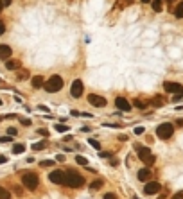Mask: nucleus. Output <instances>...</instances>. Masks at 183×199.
I'll use <instances>...</instances> for the list:
<instances>
[{"label":"nucleus","instance_id":"nucleus-1","mask_svg":"<svg viewBox=\"0 0 183 199\" xmlns=\"http://www.w3.org/2000/svg\"><path fill=\"white\" fill-rule=\"evenodd\" d=\"M67 172V187H72V188H81L84 185V178L77 172V171H65Z\"/></svg>","mask_w":183,"mask_h":199},{"label":"nucleus","instance_id":"nucleus-2","mask_svg":"<svg viewBox=\"0 0 183 199\" xmlns=\"http://www.w3.org/2000/svg\"><path fill=\"white\" fill-rule=\"evenodd\" d=\"M22 183H24V187H27L29 190H36L38 185H40V178L34 172H25L22 176Z\"/></svg>","mask_w":183,"mask_h":199},{"label":"nucleus","instance_id":"nucleus-3","mask_svg":"<svg viewBox=\"0 0 183 199\" xmlns=\"http://www.w3.org/2000/svg\"><path fill=\"white\" fill-rule=\"evenodd\" d=\"M172 133H174V126H172L170 122H164V124H160L156 128V135H158V138H161V140L170 138Z\"/></svg>","mask_w":183,"mask_h":199},{"label":"nucleus","instance_id":"nucleus-4","mask_svg":"<svg viewBox=\"0 0 183 199\" xmlns=\"http://www.w3.org/2000/svg\"><path fill=\"white\" fill-rule=\"evenodd\" d=\"M45 88L49 93H56V92H59L61 88H63V79L59 77V76H52L47 83H45Z\"/></svg>","mask_w":183,"mask_h":199},{"label":"nucleus","instance_id":"nucleus-5","mask_svg":"<svg viewBox=\"0 0 183 199\" xmlns=\"http://www.w3.org/2000/svg\"><path fill=\"white\" fill-rule=\"evenodd\" d=\"M136 151H138V158L142 160L147 167H151L154 162H156V158H154V154L151 153L147 147H140V145H136Z\"/></svg>","mask_w":183,"mask_h":199},{"label":"nucleus","instance_id":"nucleus-6","mask_svg":"<svg viewBox=\"0 0 183 199\" xmlns=\"http://www.w3.org/2000/svg\"><path fill=\"white\" fill-rule=\"evenodd\" d=\"M49 180L56 185H67V172L65 171H52L49 174Z\"/></svg>","mask_w":183,"mask_h":199},{"label":"nucleus","instance_id":"nucleus-7","mask_svg":"<svg viewBox=\"0 0 183 199\" xmlns=\"http://www.w3.org/2000/svg\"><path fill=\"white\" fill-rule=\"evenodd\" d=\"M88 102L92 104V106H95V108H104L106 104H108L104 97H101V95H95V93H90V95H88Z\"/></svg>","mask_w":183,"mask_h":199},{"label":"nucleus","instance_id":"nucleus-8","mask_svg":"<svg viewBox=\"0 0 183 199\" xmlns=\"http://www.w3.org/2000/svg\"><path fill=\"white\" fill-rule=\"evenodd\" d=\"M161 190V185L158 183V181H149L145 187H144V192L147 194V196H154V194H158Z\"/></svg>","mask_w":183,"mask_h":199},{"label":"nucleus","instance_id":"nucleus-9","mask_svg":"<svg viewBox=\"0 0 183 199\" xmlns=\"http://www.w3.org/2000/svg\"><path fill=\"white\" fill-rule=\"evenodd\" d=\"M164 88H165V92H169V93H181L183 92V86L181 85H178V83H170V81H167V83H164Z\"/></svg>","mask_w":183,"mask_h":199},{"label":"nucleus","instance_id":"nucleus-10","mask_svg":"<svg viewBox=\"0 0 183 199\" xmlns=\"http://www.w3.org/2000/svg\"><path fill=\"white\" fill-rule=\"evenodd\" d=\"M72 97H75V99H79L81 95H83V83L79 81V79H75L74 83H72Z\"/></svg>","mask_w":183,"mask_h":199},{"label":"nucleus","instance_id":"nucleus-11","mask_svg":"<svg viewBox=\"0 0 183 199\" xmlns=\"http://www.w3.org/2000/svg\"><path fill=\"white\" fill-rule=\"evenodd\" d=\"M115 104H117V108L120 110V111H129V108H131L129 101L124 99V97H117V99H115Z\"/></svg>","mask_w":183,"mask_h":199},{"label":"nucleus","instance_id":"nucleus-12","mask_svg":"<svg viewBox=\"0 0 183 199\" xmlns=\"http://www.w3.org/2000/svg\"><path fill=\"white\" fill-rule=\"evenodd\" d=\"M11 54H13V50L9 45H0V59H7L11 58Z\"/></svg>","mask_w":183,"mask_h":199},{"label":"nucleus","instance_id":"nucleus-13","mask_svg":"<svg viewBox=\"0 0 183 199\" xmlns=\"http://www.w3.org/2000/svg\"><path fill=\"white\" fill-rule=\"evenodd\" d=\"M151 174H153V172H151L149 167H145V169H140V171H138V180H140V181H147L149 178H151Z\"/></svg>","mask_w":183,"mask_h":199},{"label":"nucleus","instance_id":"nucleus-14","mask_svg":"<svg viewBox=\"0 0 183 199\" xmlns=\"http://www.w3.org/2000/svg\"><path fill=\"white\" fill-rule=\"evenodd\" d=\"M31 83H32V86H34V88H41V86H45V81H43V77H41V76H34Z\"/></svg>","mask_w":183,"mask_h":199},{"label":"nucleus","instance_id":"nucleus-15","mask_svg":"<svg viewBox=\"0 0 183 199\" xmlns=\"http://www.w3.org/2000/svg\"><path fill=\"white\" fill-rule=\"evenodd\" d=\"M174 15H176V18H183V0L176 6V9H174Z\"/></svg>","mask_w":183,"mask_h":199},{"label":"nucleus","instance_id":"nucleus-16","mask_svg":"<svg viewBox=\"0 0 183 199\" xmlns=\"http://www.w3.org/2000/svg\"><path fill=\"white\" fill-rule=\"evenodd\" d=\"M164 104H165V101H164V97H154L153 99V106H156V108H161V106H164Z\"/></svg>","mask_w":183,"mask_h":199},{"label":"nucleus","instance_id":"nucleus-17","mask_svg":"<svg viewBox=\"0 0 183 199\" xmlns=\"http://www.w3.org/2000/svg\"><path fill=\"white\" fill-rule=\"evenodd\" d=\"M24 151H25V145H24V144H16L15 147H13V153H15V154H22Z\"/></svg>","mask_w":183,"mask_h":199},{"label":"nucleus","instance_id":"nucleus-18","mask_svg":"<svg viewBox=\"0 0 183 199\" xmlns=\"http://www.w3.org/2000/svg\"><path fill=\"white\" fill-rule=\"evenodd\" d=\"M0 199H11V192L6 190L4 187H0Z\"/></svg>","mask_w":183,"mask_h":199},{"label":"nucleus","instance_id":"nucleus-19","mask_svg":"<svg viewBox=\"0 0 183 199\" xmlns=\"http://www.w3.org/2000/svg\"><path fill=\"white\" fill-rule=\"evenodd\" d=\"M47 147V142H36V144H32V149L34 151H41V149H45Z\"/></svg>","mask_w":183,"mask_h":199},{"label":"nucleus","instance_id":"nucleus-20","mask_svg":"<svg viewBox=\"0 0 183 199\" xmlns=\"http://www.w3.org/2000/svg\"><path fill=\"white\" fill-rule=\"evenodd\" d=\"M151 4H153V9H154L156 13H158V11H161V0H153Z\"/></svg>","mask_w":183,"mask_h":199},{"label":"nucleus","instance_id":"nucleus-21","mask_svg":"<svg viewBox=\"0 0 183 199\" xmlns=\"http://www.w3.org/2000/svg\"><path fill=\"white\" fill-rule=\"evenodd\" d=\"M56 131H58V133H67L68 128H67L65 124H56Z\"/></svg>","mask_w":183,"mask_h":199},{"label":"nucleus","instance_id":"nucleus-22","mask_svg":"<svg viewBox=\"0 0 183 199\" xmlns=\"http://www.w3.org/2000/svg\"><path fill=\"white\" fill-rule=\"evenodd\" d=\"M6 67H7L9 70H15V68H18L20 65H18L16 61H7V63H6Z\"/></svg>","mask_w":183,"mask_h":199},{"label":"nucleus","instance_id":"nucleus-23","mask_svg":"<svg viewBox=\"0 0 183 199\" xmlns=\"http://www.w3.org/2000/svg\"><path fill=\"white\" fill-rule=\"evenodd\" d=\"M75 160H77L79 165H88V160H86L84 156H81V154H79V156H75Z\"/></svg>","mask_w":183,"mask_h":199},{"label":"nucleus","instance_id":"nucleus-24","mask_svg":"<svg viewBox=\"0 0 183 199\" xmlns=\"http://www.w3.org/2000/svg\"><path fill=\"white\" fill-rule=\"evenodd\" d=\"M133 104H135V106H136V108H140V110H144V108L147 106V104H145L144 101H140V99H136V101H135Z\"/></svg>","mask_w":183,"mask_h":199},{"label":"nucleus","instance_id":"nucleus-25","mask_svg":"<svg viewBox=\"0 0 183 199\" xmlns=\"http://www.w3.org/2000/svg\"><path fill=\"white\" fill-rule=\"evenodd\" d=\"M88 144L92 145V147H93V149H101V144H99V142H97V140H93V138H90V140H88Z\"/></svg>","mask_w":183,"mask_h":199},{"label":"nucleus","instance_id":"nucleus-26","mask_svg":"<svg viewBox=\"0 0 183 199\" xmlns=\"http://www.w3.org/2000/svg\"><path fill=\"white\" fill-rule=\"evenodd\" d=\"M101 187H102V181H101V180H95V181L92 183V188H93V190H99Z\"/></svg>","mask_w":183,"mask_h":199},{"label":"nucleus","instance_id":"nucleus-27","mask_svg":"<svg viewBox=\"0 0 183 199\" xmlns=\"http://www.w3.org/2000/svg\"><path fill=\"white\" fill-rule=\"evenodd\" d=\"M54 163H56V162H54V160H45V162H41L40 165H41V167H52Z\"/></svg>","mask_w":183,"mask_h":199},{"label":"nucleus","instance_id":"nucleus-28","mask_svg":"<svg viewBox=\"0 0 183 199\" xmlns=\"http://www.w3.org/2000/svg\"><path fill=\"white\" fill-rule=\"evenodd\" d=\"M29 77V72H22V74H18V79L20 81H24V79H27Z\"/></svg>","mask_w":183,"mask_h":199},{"label":"nucleus","instance_id":"nucleus-29","mask_svg":"<svg viewBox=\"0 0 183 199\" xmlns=\"http://www.w3.org/2000/svg\"><path fill=\"white\" fill-rule=\"evenodd\" d=\"M144 133V128H142V126H136V128H135V135H142Z\"/></svg>","mask_w":183,"mask_h":199},{"label":"nucleus","instance_id":"nucleus-30","mask_svg":"<svg viewBox=\"0 0 183 199\" xmlns=\"http://www.w3.org/2000/svg\"><path fill=\"white\" fill-rule=\"evenodd\" d=\"M7 133H9V137H15V135H16L18 131H16L15 128H9V129H7Z\"/></svg>","mask_w":183,"mask_h":199},{"label":"nucleus","instance_id":"nucleus-31","mask_svg":"<svg viewBox=\"0 0 183 199\" xmlns=\"http://www.w3.org/2000/svg\"><path fill=\"white\" fill-rule=\"evenodd\" d=\"M4 33H6V24L0 20V34H4Z\"/></svg>","mask_w":183,"mask_h":199},{"label":"nucleus","instance_id":"nucleus-32","mask_svg":"<svg viewBox=\"0 0 183 199\" xmlns=\"http://www.w3.org/2000/svg\"><path fill=\"white\" fill-rule=\"evenodd\" d=\"M104 199H117V196L110 192V194H106V196H104Z\"/></svg>","mask_w":183,"mask_h":199},{"label":"nucleus","instance_id":"nucleus-33","mask_svg":"<svg viewBox=\"0 0 183 199\" xmlns=\"http://www.w3.org/2000/svg\"><path fill=\"white\" fill-rule=\"evenodd\" d=\"M170 199H183V192H178L176 196H172Z\"/></svg>","mask_w":183,"mask_h":199},{"label":"nucleus","instance_id":"nucleus-34","mask_svg":"<svg viewBox=\"0 0 183 199\" xmlns=\"http://www.w3.org/2000/svg\"><path fill=\"white\" fill-rule=\"evenodd\" d=\"M38 133L43 135V137H49V131H47V129H38Z\"/></svg>","mask_w":183,"mask_h":199},{"label":"nucleus","instance_id":"nucleus-35","mask_svg":"<svg viewBox=\"0 0 183 199\" xmlns=\"http://www.w3.org/2000/svg\"><path fill=\"white\" fill-rule=\"evenodd\" d=\"M20 122H22V124H24V126H31V120H29V119H22Z\"/></svg>","mask_w":183,"mask_h":199},{"label":"nucleus","instance_id":"nucleus-36","mask_svg":"<svg viewBox=\"0 0 183 199\" xmlns=\"http://www.w3.org/2000/svg\"><path fill=\"white\" fill-rule=\"evenodd\" d=\"M0 142H2V144H6V142H11V137H2V138H0Z\"/></svg>","mask_w":183,"mask_h":199},{"label":"nucleus","instance_id":"nucleus-37","mask_svg":"<svg viewBox=\"0 0 183 199\" xmlns=\"http://www.w3.org/2000/svg\"><path fill=\"white\" fill-rule=\"evenodd\" d=\"M70 115H74V117H81V113H79V111H75V110H72Z\"/></svg>","mask_w":183,"mask_h":199},{"label":"nucleus","instance_id":"nucleus-38","mask_svg":"<svg viewBox=\"0 0 183 199\" xmlns=\"http://www.w3.org/2000/svg\"><path fill=\"white\" fill-rule=\"evenodd\" d=\"M56 158H58V162H65V160H67V158H65V156H63V154H58V156H56Z\"/></svg>","mask_w":183,"mask_h":199},{"label":"nucleus","instance_id":"nucleus-39","mask_svg":"<svg viewBox=\"0 0 183 199\" xmlns=\"http://www.w3.org/2000/svg\"><path fill=\"white\" fill-rule=\"evenodd\" d=\"M101 158H110V153H101Z\"/></svg>","mask_w":183,"mask_h":199},{"label":"nucleus","instance_id":"nucleus-40","mask_svg":"<svg viewBox=\"0 0 183 199\" xmlns=\"http://www.w3.org/2000/svg\"><path fill=\"white\" fill-rule=\"evenodd\" d=\"M7 162V158H6V156H2V154H0V163H6Z\"/></svg>","mask_w":183,"mask_h":199},{"label":"nucleus","instance_id":"nucleus-41","mask_svg":"<svg viewBox=\"0 0 183 199\" xmlns=\"http://www.w3.org/2000/svg\"><path fill=\"white\" fill-rule=\"evenodd\" d=\"M15 192H16L18 196H22V188H20V187H16V188H15Z\"/></svg>","mask_w":183,"mask_h":199},{"label":"nucleus","instance_id":"nucleus-42","mask_svg":"<svg viewBox=\"0 0 183 199\" xmlns=\"http://www.w3.org/2000/svg\"><path fill=\"white\" fill-rule=\"evenodd\" d=\"M2 2H4V6H9L11 2H13V0H2Z\"/></svg>","mask_w":183,"mask_h":199},{"label":"nucleus","instance_id":"nucleus-43","mask_svg":"<svg viewBox=\"0 0 183 199\" xmlns=\"http://www.w3.org/2000/svg\"><path fill=\"white\" fill-rule=\"evenodd\" d=\"M2 9H4V2L0 0V13H2Z\"/></svg>","mask_w":183,"mask_h":199},{"label":"nucleus","instance_id":"nucleus-44","mask_svg":"<svg viewBox=\"0 0 183 199\" xmlns=\"http://www.w3.org/2000/svg\"><path fill=\"white\" fill-rule=\"evenodd\" d=\"M142 4H149V2H153V0H140Z\"/></svg>","mask_w":183,"mask_h":199},{"label":"nucleus","instance_id":"nucleus-45","mask_svg":"<svg viewBox=\"0 0 183 199\" xmlns=\"http://www.w3.org/2000/svg\"><path fill=\"white\" fill-rule=\"evenodd\" d=\"M133 0H122V4H131Z\"/></svg>","mask_w":183,"mask_h":199},{"label":"nucleus","instance_id":"nucleus-46","mask_svg":"<svg viewBox=\"0 0 183 199\" xmlns=\"http://www.w3.org/2000/svg\"><path fill=\"white\" fill-rule=\"evenodd\" d=\"M167 2H172V0H167Z\"/></svg>","mask_w":183,"mask_h":199}]
</instances>
